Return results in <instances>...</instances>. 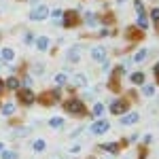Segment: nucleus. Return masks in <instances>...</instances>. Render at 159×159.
Wrapping results in <instances>:
<instances>
[{"label": "nucleus", "mask_w": 159, "mask_h": 159, "mask_svg": "<svg viewBox=\"0 0 159 159\" xmlns=\"http://www.w3.org/2000/svg\"><path fill=\"white\" fill-rule=\"evenodd\" d=\"M91 57L96 61H104L106 60V47H102V45L93 47V49H91Z\"/></svg>", "instance_id": "423d86ee"}, {"label": "nucleus", "mask_w": 159, "mask_h": 159, "mask_svg": "<svg viewBox=\"0 0 159 159\" xmlns=\"http://www.w3.org/2000/svg\"><path fill=\"white\" fill-rule=\"evenodd\" d=\"M61 25H64V28H74V25H76V15H74V13L61 15Z\"/></svg>", "instance_id": "0eeeda50"}, {"label": "nucleus", "mask_w": 159, "mask_h": 159, "mask_svg": "<svg viewBox=\"0 0 159 159\" xmlns=\"http://www.w3.org/2000/svg\"><path fill=\"white\" fill-rule=\"evenodd\" d=\"M151 19H153L155 24H159V9H153V11H151Z\"/></svg>", "instance_id": "a878e982"}, {"label": "nucleus", "mask_w": 159, "mask_h": 159, "mask_svg": "<svg viewBox=\"0 0 159 159\" xmlns=\"http://www.w3.org/2000/svg\"><path fill=\"white\" fill-rule=\"evenodd\" d=\"M125 110H127V102L125 100H117V102L110 104V112L112 115H123Z\"/></svg>", "instance_id": "39448f33"}, {"label": "nucleus", "mask_w": 159, "mask_h": 159, "mask_svg": "<svg viewBox=\"0 0 159 159\" xmlns=\"http://www.w3.org/2000/svg\"><path fill=\"white\" fill-rule=\"evenodd\" d=\"M47 15H49V9H47L45 4H38V7H32L30 19H32V21H43V19H47Z\"/></svg>", "instance_id": "7ed1b4c3"}, {"label": "nucleus", "mask_w": 159, "mask_h": 159, "mask_svg": "<svg viewBox=\"0 0 159 159\" xmlns=\"http://www.w3.org/2000/svg\"><path fill=\"white\" fill-rule=\"evenodd\" d=\"M138 28L140 30H147L148 28V21H147V15L144 13H138Z\"/></svg>", "instance_id": "2eb2a0df"}, {"label": "nucleus", "mask_w": 159, "mask_h": 159, "mask_svg": "<svg viewBox=\"0 0 159 159\" xmlns=\"http://www.w3.org/2000/svg\"><path fill=\"white\" fill-rule=\"evenodd\" d=\"M61 15H64V13H61V9H53V11H51V17H53V21H55V19H60Z\"/></svg>", "instance_id": "393cba45"}, {"label": "nucleus", "mask_w": 159, "mask_h": 159, "mask_svg": "<svg viewBox=\"0 0 159 159\" xmlns=\"http://www.w3.org/2000/svg\"><path fill=\"white\" fill-rule=\"evenodd\" d=\"M66 81H68V79H66V74H57V76H55V83H57V85H64Z\"/></svg>", "instance_id": "bb28decb"}, {"label": "nucleus", "mask_w": 159, "mask_h": 159, "mask_svg": "<svg viewBox=\"0 0 159 159\" xmlns=\"http://www.w3.org/2000/svg\"><path fill=\"white\" fill-rule=\"evenodd\" d=\"M49 125L53 127V129H61V125H64V119H61V117H53V119L49 121Z\"/></svg>", "instance_id": "f3484780"}, {"label": "nucleus", "mask_w": 159, "mask_h": 159, "mask_svg": "<svg viewBox=\"0 0 159 159\" xmlns=\"http://www.w3.org/2000/svg\"><path fill=\"white\" fill-rule=\"evenodd\" d=\"M140 119V115L138 112H129V115H121V125H132Z\"/></svg>", "instance_id": "6e6552de"}, {"label": "nucleus", "mask_w": 159, "mask_h": 159, "mask_svg": "<svg viewBox=\"0 0 159 159\" xmlns=\"http://www.w3.org/2000/svg\"><path fill=\"white\" fill-rule=\"evenodd\" d=\"M64 108H66V112H70V115H74V117H83L85 115V106H83V102L81 100H68L66 104H64Z\"/></svg>", "instance_id": "f257e3e1"}, {"label": "nucleus", "mask_w": 159, "mask_h": 159, "mask_svg": "<svg viewBox=\"0 0 159 159\" xmlns=\"http://www.w3.org/2000/svg\"><path fill=\"white\" fill-rule=\"evenodd\" d=\"M102 148L108 151V153H117V151H119V144H117V142H110V144H102Z\"/></svg>", "instance_id": "aec40b11"}, {"label": "nucleus", "mask_w": 159, "mask_h": 159, "mask_svg": "<svg viewBox=\"0 0 159 159\" xmlns=\"http://www.w3.org/2000/svg\"><path fill=\"white\" fill-rule=\"evenodd\" d=\"M17 100L24 104V106H32L34 102H36V93L32 91V89H17Z\"/></svg>", "instance_id": "f03ea898"}, {"label": "nucleus", "mask_w": 159, "mask_h": 159, "mask_svg": "<svg viewBox=\"0 0 159 159\" xmlns=\"http://www.w3.org/2000/svg\"><path fill=\"white\" fill-rule=\"evenodd\" d=\"M25 45H30V43H32V34H25V40H24Z\"/></svg>", "instance_id": "cd10ccee"}, {"label": "nucleus", "mask_w": 159, "mask_h": 159, "mask_svg": "<svg viewBox=\"0 0 159 159\" xmlns=\"http://www.w3.org/2000/svg\"><path fill=\"white\" fill-rule=\"evenodd\" d=\"M4 87H9V89H13V91H17L19 87H21V83H19V79H15V76H11L7 83H4Z\"/></svg>", "instance_id": "ddd939ff"}, {"label": "nucleus", "mask_w": 159, "mask_h": 159, "mask_svg": "<svg viewBox=\"0 0 159 159\" xmlns=\"http://www.w3.org/2000/svg\"><path fill=\"white\" fill-rule=\"evenodd\" d=\"M87 85V79H85V74H72V85L70 87H85Z\"/></svg>", "instance_id": "9d476101"}, {"label": "nucleus", "mask_w": 159, "mask_h": 159, "mask_svg": "<svg viewBox=\"0 0 159 159\" xmlns=\"http://www.w3.org/2000/svg\"><path fill=\"white\" fill-rule=\"evenodd\" d=\"M2 91H4V81L0 79V93H2Z\"/></svg>", "instance_id": "c756f323"}, {"label": "nucleus", "mask_w": 159, "mask_h": 159, "mask_svg": "<svg viewBox=\"0 0 159 159\" xmlns=\"http://www.w3.org/2000/svg\"><path fill=\"white\" fill-rule=\"evenodd\" d=\"M102 112H104V104H96V106H93V115H96V117H100Z\"/></svg>", "instance_id": "b1692460"}, {"label": "nucleus", "mask_w": 159, "mask_h": 159, "mask_svg": "<svg viewBox=\"0 0 159 159\" xmlns=\"http://www.w3.org/2000/svg\"><path fill=\"white\" fill-rule=\"evenodd\" d=\"M85 21H87V25H96V21H98V17H96L93 13H85Z\"/></svg>", "instance_id": "412c9836"}, {"label": "nucleus", "mask_w": 159, "mask_h": 159, "mask_svg": "<svg viewBox=\"0 0 159 159\" xmlns=\"http://www.w3.org/2000/svg\"><path fill=\"white\" fill-rule=\"evenodd\" d=\"M81 51H83V47H72V49L68 51V60L72 61V64H76V61L81 60Z\"/></svg>", "instance_id": "9b49d317"}, {"label": "nucleus", "mask_w": 159, "mask_h": 159, "mask_svg": "<svg viewBox=\"0 0 159 159\" xmlns=\"http://www.w3.org/2000/svg\"><path fill=\"white\" fill-rule=\"evenodd\" d=\"M0 159H17V153L15 151H2Z\"/></svg>", "instance_id": "4be33fe9"}, {"label": "nucleus", "mask_w": 159, "mask_h": 159, "mask_svg": "<svg viewBox=\"0 0 159 159\" xmlns=\"http://www.w3.org/2000/svg\"><path fill=\"white\" fill-rule=\"evenodd\" d=\"M13 112H15V104L9 102V104H4V106H2V115H4V117H11Z\"/></svg>", "instance_id": "a211bd4d"}, {"label": "nucleus", "mask_w": 159, "mask_h": 159, "mask_svg": "<svg viewBox=\"0 0 159 159\" xmlns=\"http://www.w3.org/2000/svg\"><path fill=\"white\" fill-rule=\"evenodd\" d=\"M142 93H144L147 98H151V96L155 93V87H153V85H147V87H144V89H142Z\"/></svg>", "instance_id": "5701e85b"}, {"label": "nucleus", "mask_w": 159, "mask_h": 159, "mask_svg": "<svg viewBox=\"0 0 159 159\" xmlns=\"http://www.w3.org/2000/svg\"><path fill=\"white\" fill-rule=\"evenodd\" d=\"M0 60L2 61H13L15 60V51H13L11 47H4V49L0 51Z\"/></svg>", "instance_id": "1a4fd4ad"}, {"label": "nucleus", "mask_w": 159, "mask_h": 159, "mask_svg": "<svg viewBox=\"0 0 159 159\" xmlns=\"http://www.w3.org/2000/svg\"><path fill=\"white\" fill-rule=\"evenodd\" d=\"M32 148H34L36 153H40V151H45V148H47V144H45V140H43V138H38V140H34Z\"/></svg>", "instance_id": "dca6fc26"}, {"label": "nucleus", "mask_w": 159, "mask_h": 159, "mask_svg": "<svg viewBox=\"0 0 159 159\" xmlns=\"http://www.w3.org/2000/svg\"><path fill=\"white\" fill-rule=\"evenodd\" d=\"M129 79H132V83H136V85H142V83H144V72H142V70L132 72V76H129Z\"/></svg>", "instance_id": "f8f14e48"}, {"label": "nucleus", "mask_w": 159, "mask_h": 159, "mask_svg": "<svg viewBox=\"0 0 159 159\" xmlns=\"http://www.w3.org/2000/svg\"><path fill=\"white\" fill-rule=\"evenodd\" d=\"M153 70H155V76H159V61L155 64V66H153Z\"/></svg>", "instance_id": "c85d7f7f"}, {"label": "nucleus", "mask_w": 159, "mask_h": 159, "mask_svg": "<svg viewBox=\"0 0 159 159\" xmlns=\"http://www.w3.org/2000/svg\"><path fill=\"white\" fill-rule=\"evenodd\" d=\"M0 151H2V142H0Z\"/></svg>", "instance_id": "7c9ffc66"}, {"label": "nucleus", "mask_w": 159, "mask_h": 159, "mask_svg": "<svg viewBox=\"0 0 159 159\" xmlns=\"http://www.w3.org/2000/svg\"><path fill=\"white\" fill-rule=\"evenodd\" d=\"M108 129H110V123H108V121H96V123H93V125H91V127H89V132H91V134H93V136L106 134Z\"/></svg>", "instance_id": "20e7f679"}, {"label": "nucleus", "mask_w": 159, "mask_h": 159, "mask_svg": "<svg viewBox=\"0 0 159 159\" xmlns=\"http://www.w3.org/2000/svg\"><path fill=\"white\" fill-rule=\"evenodd\" d=\"M144 60H147V49H140V51H136L134 61H144Z\"/></svg>", "instance_id": "6ab92c4d"}, {"label": "nucleus", "mask_w": 159, "mask_h": 159, "mask_svg": "<svg viewBox=\"0 0 159 159\" xmlns=\"http://www.w3.org/2000/svg\"><path fill=\"white\" fill-rule=\"evenodd\" d=\"M36 47H38L40 51H47V47H49V38H47V36H38Z\"/></svg>", "instance_id": "4468645a"}]
</instances>
